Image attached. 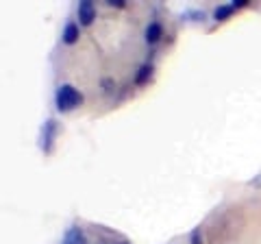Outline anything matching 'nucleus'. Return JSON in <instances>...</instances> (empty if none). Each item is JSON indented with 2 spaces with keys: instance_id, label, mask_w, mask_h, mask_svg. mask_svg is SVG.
Masks as SVG:
<instances>
[{
  "instance_id": "9",
  "label": "nucleus",
  "mask_w": 261,
  "mask_h": 244,
  "mask_svg": "<svg viewBox=\"0 0 261 244\" xmlns=\"http://www.w3.org/2000/svg\"><path fill=\"white\" fill-rule=\"evenodd\" d=\"M100 87H102L105 94H113V92H116V81H113L111 77H105L100 81Z\"/></svg>"
},
{
  "instance_id": "8",
  "label": "nucleus",
  "mask_w": 261,
  "mask_h": 244,
  "mask_svg": "<svg viewBox=\"0 0 261 244\" xmlns=\"http://www.w3.org/2000/svg\"><path fill=\"white\" fill-rule=\"evenodd\" d=\"M61 244H87V238H85L83 229H79V227H70V229L65 231Z\"/></svg>"
},
{
  "instance_id": "1",
  "label": "nucleus",
  "mask_w": 261,
  "mask_h": 244,
  "mask_svg": "<svg viewBox=\"0 0 261 244\" xmlns=\"http://www.w3.org/2000/svg\"><path fill=\"white\" fill-rule=\"evenodd\" d=\"M83 105V94H81V89H76L74 85L70 83H61L59 87H57L55 92V107L57 111L61 113H68L72 109H76Z\"/></svg>"
},
{
  "instance_id": "5",
  "label": "nucleus",
  "mask_w": 261,
  "mask_h": 244,
  "mask_svg": "<svg viewBox=\"0 0 261 244\" xmlns=\"http://www.w3.org/2000/svg\"><path fill=\"white\" fill-rule=\"evenodd\" d=\"M163 37V24L159 20H150L144 29V42L148 46H154Z\"/></svg>"
},
{
  "instance_id": "3",
  "label": "nucleus",
  "mask_w": 261,
  "mask_h": 244,
  "mask_svg": "<svg viewBox=\"0 0 261 244\" xmlns=\"http://www.w3.org/2000/svg\"><path fill=\"white\" fill-rule=\"evenodd\" d=\"M244 7H248V0H233V3H228V5H218L214 9V20L216 22H226L235 11L244 9Z\"/></svg>"
},
{
  "instance_id": "11",
  "label": "nucleus",
  "mask_w": 261,
  "mask_h": 244,
  "mask_svg": "<svg viewBox=\"0 0 261 244\" xmlns=\"http://www.w3.org/2000/svg\"><path fill=\"white\" fill-rule=\"evenodd\" d=\"M185 18H194V22H205V11H187Z\"/></svg>"
},
{
  "instance_id": "12",
  "label": "nucleus",
  "mask_w": 261,
  "mask_h": 244,
  "mask_svg": "<svg viewBox=\"0 0 261 244\" xmlns=\"http://www.w3.org/2000/svg\"><path fill=\"white\" fill-rule=\"evenodd\" d=\"M109 7H116V9H124L126 7V0H107Z\"/></svg>"
},
{
  "instance_id": "6",
  "label": "nucleus",
  "mask_w": 261,
  "mask_h": 244,
  "mask_svg": "<svg viewBox=\"0 0 261 244\" xmlns=\"http://www.w3.org/2000/svg\"><path fill=\"white\" fill-rule=\"evenodd\" d=\"M79 37H81V24L74 22V20H68L65 22V27H63V33H61V39H63V44H76L79 42Z\"/></svg>"
},
{
  "instance_id": "2",
  "label": "nucleus",
  "mask_w": 261,
  "mask_h": 244,
  "mask_svg": "<svg viewBox=\"0 0 261 244\" xmlns=\"http://www.w3.org/2000/svg\"><path fill=\"white\" fill-rule=\"evenodd\" d=\"M57 135H59V122L55 118H48L42 125V131H39V146H42L44 155H50L53 153Z\"/></svg>"
},
{
  "instance_id": "13",
  "label": "nucleus",
  "mask_w": 261,
  "mask_h": 244,
  "mask_svg": "<svg viewBox=\"0 0 261 244\" xmlns=\"http://www.w3.org/2000/svg\"><path fill=\"white\" fill-rule=\"evenodd\" d=\"M118 244H128V242H118Z\"/></svg>"
},
{
  "instance_id": "4",
  "label": "nucleus",
  "mask_w": 261,
  "mask_h": 244,
  "mask_svg": "<svg viewBox=\"0 0 261 244\" xmlns=\"http://www.w3.org/2000/svg\"><path fill=\"white\" fill-rule=\"evenodd\" d=\"M76 18H79L81 27H89V24L96 20V5L92 0H81L76 7Z\"/></svg>"
},
{
  "instance_id": "10",
  "label": "nucleus",
  "mask_w": 261,
  "mask_h": 244,
  "mask_svg": "<svg viewBox=\"0 0 261 244\" xmlns=\"http://www.w3.org/2000/svg\"><path fill=\"white\" fill-rule=\"evenodd\" d=\"M190 244H202V229H200V227L192 229V233H190Z\"/></svg>"
},
{
  "instance_id": "7",
  "label": "nucleus",
  "mask_w": 261,
  "mask_h": 244,
  "mask_svg": "<svg viewBox=\"0 0 261 244\" xmlns=\"http://www.w3.org/2000/svg\"><path fill=\"white\" fill-rule=\"evenodd\" d=\"M152 70H154V66H152L150 61L142 63V66L137 68L135 77H133V83H135V85H146V83L150 81V77H152Z\"/></svg>"
}]
</instances>
